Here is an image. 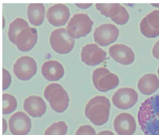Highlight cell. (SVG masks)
Masks as SVG:
<instances>
[{
  "mask_svg": "<svg viewBox=\"0 0 159 135\" xmlns=\"http://www.w3.org/2000/svg\"><path fill=\"white\" fill-rule=\"evenodd\" d=\"M140 128L146 135H159V94L146 99L138 112Z\"/></svg>",
  "mask_w": 159,
  "mask_h": 135,
  "instance_id": "1",
  "label": "cell"
},
{
  "mask_svg": "<svg viewBox=\"0 0 159 135\" xmlns=\"http://www.w3.org/2000/svg\"><path fill=\"white\" fill-rule=\"evenodd\" d=\"M110 109L109 100L105 96H97L86 104L84 113L86 117L94 124L101 126L108 121Z\"/></svg>",
  "mask_w": 159,
  "mask_h": 135,
  "instance_id": "2",
  "label": "cell"
},
{
  "mask_svg": "<svg viewBox=\"0 0 159 135\" xmlns=\"http://www.w3.org/2000/svg\"><path fill=\"white\" fill-rule=\"evenodd\" d=\"M43 94L55 111L61 113L67 109L69 105V97L61 85L57 83L50 84L45 88Z\"/></svg>",
  "mask_w": 159,
  "mask_h": 135,
  "instance_id": "3",
  "label": "cell"
},
{
  "mask_svg": "<svg viewBox=\"0 0 159 135\" xmlns=\"http://www.w3.org/2000/svg\"><path fill=\"white\" fill-rule=\"evenodd\" d=\"M93 21L86 14L78 13L73 15L68 23L67 31L73 39L84 37L91 32Z\"/></svg>",
  "mask_w": 159,
  "mask_h": 135,
  "instance_id": "4",
  "label": "cell"
},
{
  "mask_svg": "<svg viewBox=\"0 0 159 135\" xmlns=\"http://www.w3.org/2000/svg\"><path fill=\"white\" fill-rule=\"evenodd\" d=\"M92 78L95 87L100 92H107L114 89L120 83L118 76L105 67L95 69Z\"/></svg>",
  "mask_w": 159,
  "mask_h": 135,
  "instance_id": "5",
  "label": "cell"
},
{
  "mask_svg": "<svg viewBox=\"0 0 159 135\" xmlns=\"http://www.w3.org/2000/svg\"><path fill=\"white\" fill-rule=\"evenodd\" d=\"M51 47L57 53L66 54L71 52L75 45L72 38L65 28H58L52 32L50 37Z\"/></svg>",
  "mask_w": 159,
  "mask_h": 135,
  "instance_id": "6",
  "label": "cell"
},
{
  "mask_svg": "<svg viewBox=\"0 0 159 135\" xmlns=\"http://www.w3.org/2000/svg\"><path fill=\"white\" fill-rule=\"evenodd\" d=\"M38 70L37 62L29 56L20 57L13 66L14 74L19 80L28 81L35 75Z\"/></svg>",
  "mask_w": 159,
  "mask_h": 135,
  "instance_id": "7",
  "label": "cell"
},
{
  "mask_svg": "<svg viewBox=\"0 0 159 135\" xmlns=\"http://www.w3.org/2000/svg\"><path fill=\"white\" fill-rule=\"evenodd\" d=\"M120 31L114 24L105 23L98 26L93 33L94 40L101 46H107L118 39Z\"/></svg>",
  "mask_w": 159,
  "mask_h": 135,
  "instance_id": "8",
  "label": "cell"
},
{
  "mask_svg": "<svg viewBox=\"0 0 159 135\" xmlns=\"http://www.w3.org/2000/svg\"><path fill=\"white\" fill-rule=\"evenodd\" d=\"M138 95L134 89L122 88L116 91L112 96V101L115 107L121 110H128L137 102Z\"/></svg>",
  "mask_w": 159,
  "mask_h": 135,
  "instance_id": "9",
  "label": "cell"
},
{
  "mask_svg": "<svg viewBox=\"0 0 159 135\" xmlns=\"http://www.w3.org/2000/svg\"><path fill=\"white\" fill-rule=\"evenodd\" d=\"M106 51L95 43L85 45L82 47L81 58L86 65L94 66L104 62L107 59Z\"/></svg>",
  "mask_w": 159,
  "mask_h": 135,
  "instance_id": "10",
  "label": "cell"
},
{
  "mask_svg": "<svg viewBox=\"0 0 159 135\" xmlns=\"http://www.w3.org/2000/svg\"><path fill=\"white\" fill-rule=\"evenodd\" d=\"M9 128L13 135H27L31 130V121L29 116L22 111L13 114L9 121Z\"/></svg>",
  "mask_w": 159,
  "mask_h": 135,
  "instance_id": "11",
  "label": "cell"
},
{
  "mask_svg": "<svg viewBox=\"0 0 159 135\" xmlns=\"http://www.w3.org/2000/svg\"><path fill=\"white\" fill-rule=\"evenodd\" d=\"M46 17L48 21L55 27L66 25L70 17V12L66 5L55 4L50 7L47 11Z\"/></svg>",
  "mask_w": 159,
  "mask_h": 135,
  "instance_id": "12",
  "label": "cell"
},
{
  "mask_svg": "<svg viewBox=\"0 0 159 135\" xmlns=\"http://www.w3.org/2000/svg\"><path fill=\"white\" fill-rule=\"evenodd\" d=\"M114 129L119 135H133L136 129L134 116L128 113L118 115L113 123Z\"/></svg>",
  "mask_w": 159,
  "mask_h": 135,
  "instance_id": "13",
  "label": "cell"
},
{
  "mask_svg": "<svg viewBox=\"0 0 159 135\" xmlns=\"http://www.w3.org/2000/svg\"><path fill=\"white\" fill-rule=\"evenodd\" d=\"M110 56L114 61L123 65H130L135 59L132 48L124 44H115L109 48Z\"/></svg>",
  "mask_w": 159,
  "mask_h": 135,
  "instance_id": "14",
  "label": "cell"
},
{
  "mask_svg": "<svg viewBox=\"0 0 159 135\" xmlns=\"http://www.w3.org/2000/svg\"><path fill=\"white\" fill-rule=\"evenodd\" d=\"M38 38L37 29L28 27L23 29L18 34L16 45L20 51L27 52L34 47L37 43Z\"/></svg>",
  "mask_w": 159,
  "mask_h": 135,
  "instance_id": "15",
  "label": "cell"
},
{
  "mask_svg": "<svg viewBox=\"0 0 159 135\" xmlns=\"http://www.w3.org/2000/svg\"><path fill=\"white\" fill-rule=\"evenodd\" d=\"M24 109L32 117H41L46 113L47 106L41 97L30 96L25 99Z\"/></svg>",
  "mask_w": 159,
  "mask_h": 135,
  "instance_id": "16",
  "label": "cell"
},
{
  "mask_svg": "<svg viewBox=\"0 0 159 135\" xmlns=\"http://www.w3.org/2000/svg\"><path fill=\"white\" fill-rule=\"evenodd\" d=\"M42 74L49 81H57L65 74L64 67L59 61L50 60L43 63L41 68Z\"/></svg>",
  "mask_w": 159,
  "mask_h": 135,
  "instance_id": "17",
  "label": "cell"
},
{
  "mask_svg": "<svg viewBox=\"0 0 159 135\" xmlns=\"http://www.w3.org/2000/svg\"><path fill=\"white\" fill-rule=\"evenodd\" d=\"M138 88L142 94L150 95L155 93L159 88V79L156 74L148 73L139 80Z\"/></svg>",
  "mask_w": 159,
  "mask_h": 135,
  "instance_id": "18",
  "label": "cell"
},
{
  "mask_svg": "<svg viewBox=\"0 0 159 135\" xmlns=\"http://www.w3.org/2000/svg\"><path fill=\"white\" fill-rule=\"evenodd\" d=\"M45 8L43 3H30L28 7L27 16L30 22L35 26L43 23L45 18Z\"/></svg>",
  "mask_w": 159,
  "mask_h": 135,
  "instance_id": "19",
  "label": "cell"
},
{
  "mask_svg": "<svg viewBox=\"0 0 159 135\" xmlns=\"http://www.w3.org/2000/svg\"><path fill=\"white\" fill-rule=\"evenodd\" d=\"M29 27L26 20L21 18H17L10 23L8 35L9 40L16 44V38L20 32L25 28Z\"/></svg>",
  "mask_w": 159,
  "mask_h": 135,
  "instance_id": "20",
  "label": "cell"
},
{
  "mask_svg": "<svg viewBox=\"0 0 159 135\" xmlns=\"http://www.w3.org/2000/svg\"><path fill=\"white\" fill-rule=\"evenodd\" d=\"M95 6L102 15L111 18L120 12V5L119 3H96Z\"/></svg>",
  "mask_w": 159,
  "mask_h": 135,
  "instance_id": "21",
  "label": "cell"
},
{
  "mask_svg": "<svg viewBox=\"0 0 159 135\" xmlns=\"http://www.w3.org/2000/svg\"><path fill=\"white\" fill-rule=\"evenodd\" d=\"M17 102L15 97L9 94L2 95V114H10L17 108Z\"/></svg>",
  "mask_w": 159,
  "mask_h": 135,
  "instance_id": "22",
  "label": "cell"
},
{
  "mask_svg": "<svg viewBox=\"0 0 159 135\" xmlns=\"http://www.w3.org/2000/svg\"><path fill=\"white\" fill-rule=\"evenodd\" d=\"M68 126L64 121H61L52 124L44 132V135H66Z\"/></svg>",
  "mask_w": 159,
  "mask_h": 135,
  "instance_id": "23",
  "label": "cell"
},
{
  "mask_svg": "<svg viewBox=\"0 0 159 135\" xmlns=\"http://www.w3.org/2000/svg\"><path fill=\"white\" fill-rule=\"evenodd\" d=\"M140 30L142 34L148 38H154L159 35V31L152 28L148 24L145 17L140 21Z\"/></svg>",
  "mask_w": 159,
  "mask_h": 135,
  "instance_id": "24",
  "label": "cell"
},
{
  "mask_svg": "<svg viewBox=\"0 0 159 135\" xmlns=\"http://www.w3.org/2000/svg\"><path fill=\"white\" fill-rule=\"evenodd\" d=\"M129 14L126 8L120 5V12L115 16L111 18V20L118 25H124L128 22L129 19Z\"/></svg>",
  "mask_w": 159,
  "mask_h": 135,
  "instance_id": "25",
  "label": "cell"
},
{
  "mask_svg": "<svg viewBox=\"0 0 159 135\" xmlns=\"http://www.w3.org/2000/svg\"><path fill=\"white\" fill-rule=\"evenodd\" d=\"M144 17L152 28L159 31V10H153Z\"/></svg>",
  "mask_w": 159,
  "mask_h": 135,
  "instance_id": "26",
  "label": "cell"
},
{
  "mask_svg": "<svg viewBox=\"0 0 159 135\" xmlns=\"http://www.w3.org/2000/svg\"><path fill=\"white\" fill-rule=\"evenodd\" d=\"M75 135H96L94 128L89 125H84L79 128Z\"/></svg>",
  "mask_w": 159,
  "mask_h": 135,
  "instance_id": "27",
  "label": "cell"
},
{
  "mask_svg": "<svg viewBox=\"0 0 159 135\" xmlns=\"http://www.w3.org/2000/svg\"><path fill=\"white\" fill-rule=\"evenodd\" d=\"M2 90H5L9 88L11 83V76L9 71L5 68L2 69Z\"/></svg>",
  "mask_w": 159,
  "mask_h": 135,
  "instance_id": "28",
  "label": "cell"
},
{
  "mask_svg": "<svg viewBox=\"0 0 159 135\" xmlns=\"http://www.w3.org/2000/svg\"><path fill=\"white\" fill-rule=\"evenodd\" d=\"M152 54L155 58L159 60V40L153 46L152 49Z\"/></svg>",
  "mask_w": 159,
  "mask_h": 135,
  "instance_id": "29",
  "label": "cell"
},
{
  "mask_svg": "<svg viewBox=\"0 0 159 135\" xmlns=\"http://www.w3.org/2000/svg\"><path fill=\"white\" fill-rule=\"evenodd\" d=\"M92 3H76L75 5L81 9H87L92 6Z\"/></svg>",
  "mask_w": 159,
  "mask_h": 135,
  "instance_id": "30",
  "label": "cell"
},
{
  "mask_svg": "<svg viewBox=\"0 0 159 135\" xmlns=\"http://www.w3.org/2000/svg\"><path fill=\"white\" fill-rule=\"evenodd\" d=\"M97 135H115L113 134V132L109 130H103L100 131V132L97 134Z\"/></svg>",
  "mask_w": 159,
  "mask_h": 135,
  "instance_id": "31",
  "label": "cell"
},
{
  "mask_svg": "<svg viewBox=\"0 0 159 135\" xmlns=\"http://www.w3.org/2000/svg\"><path fill=\"white\" fill-rule=\"evenodd\" d=\"M2 122H3V130H2V134L4 135L6 131H7V128H8V124L6 120L3 118L2 119Z\"/></svg>",
  "mask_w": 159,
  "mask_h": 135,
  "instance_id": "32",
  "label": "cell"
},
{
  "mask_svg": "<svg viewBox=\"0 0 159 135\" xmlns=\"http://www.w3.org/2000/svg\"><path fill=\"white\" fill-rule=\"evenodd\" d=\"M151 5L155 7H159V3H152Z\"/></svg>",
  "mask_w": 159,
  "mask_h": 135,
  "instance_id": "33",
  "label": "cell"
},
{
  "mask_svg": "<svg viewBox=\"0 0 159 135\" xmlns=\"http://www.w3.org/2000/svg\"><path fill=\"white\" fill-rule=\"evenodd\" d=\"M157 72H158V74L159 76V68H158V70H157Z\"/></svg>",
  "mask_w": 159,
  "mask_h": 135,
  "instance_id": "34",
  "label": "cell"
}]
</instances>
